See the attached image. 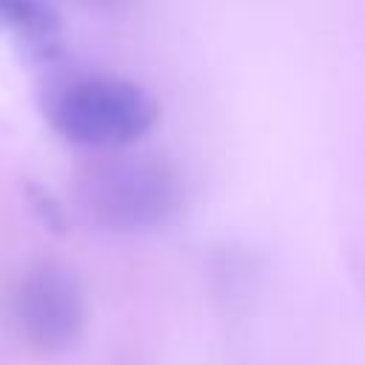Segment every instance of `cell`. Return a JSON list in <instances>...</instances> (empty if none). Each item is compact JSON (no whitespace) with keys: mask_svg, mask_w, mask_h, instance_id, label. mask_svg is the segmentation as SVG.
Masks as SVG:
<instances>
[{"mask_svg":"<svg viewBox=\"0 0 365 365\" xmlns=\"http://www.w3.org/2000/svg\"><path fill=\"white\" fill-rule=\"evenodd\" d=\"M6 6H9V0H0V17H3V11H6Z\"/></svg>","mask_w":365,"mask_h":365,"instance_id":"5b68a950","label":"cell"},{"mask_svg":"<svg viewBox=\"0 0 365 365\" xmlns=\"http://www.w3.org/2000/svg\"><path fill=\"white\" fill-rule=\"evenodd\" d=\"M17 325L40 354L68 351L86 328V297L77 277L57 262H37L26 271L14 299Z\"/></svg>","mask_w":365,"mask_h":365,"instance_id":"3957f363","label":"cell"},{"mask_svg":"<svg viewBox=\"0 0 365 365\" xmlns=\"http://www.w3.org/2000/svg\"><path fill=\"white\" fill-rule=\"evenodd\" d=\"M0 23L17 31V37L37 54H48L57 46L60 20L57 14L40 0H9Z\"/></svg>","mask_w":365,"mask_h":365,"instance_id":"277c9868","label":"cell"},{"mask_svg":"<svg viewBox=\"0 0 365 365\" xmlns=\"http://www.w3.org/2000/svg\"><path fill=\"white\" fill-rule=\"evenodd\" d=\"M51 125L74 145L120 148L140 140L157 120L154 97L120 77H83L48 100Z\"/></svg>","mask_w":365,"mask_h":365,"instance_id":"6da1fadb","label":"cell"},{"mask_svg":"<svg viewBox=\"0 0 365 365\" xmlns=\"http://www.w3.org/2000/svg\"><path fill=\"white\" fill-rule=\"evenodd\" d=\"M80 205L106 231H143L177 205V180L154 160H111L86 171Z\"/></svg>","mask_w":365,"mask_h":365,"instance_id":"7a4b0ae2","label":"cell"}]
</instances>
